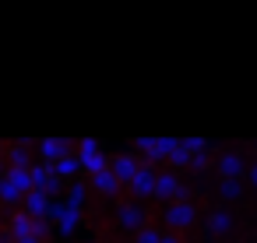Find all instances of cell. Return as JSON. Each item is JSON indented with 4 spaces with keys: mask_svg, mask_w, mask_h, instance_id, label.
<instances>
[{
    "mask_svg": "<svg viewBox=\"0 0 257 243\" xmlns=\"http://www.w3.org/2000/svg\"><path fill=\"white\" fill-rule=\"evenodd\" d=\"M229 229H232V215H229L225 208H218V211H211V215H208V232L222 236V232H229Z\"/></svg>",
    "mask_w": 257,
    "mask_h": 243,
    "instance_id": "ac0fdd59",
    "label": "cell"
},
{
    "mask_svg": "<svg viewBox=\"0 0 257 243\" xmlns=\"http://www.w3.org/2000/svg\"><path fill=\"white\" fill-rule=\"evenodd\" d=\"M50 169H53V176H57L60 183H64V180H74V176H81V162H78V155H74V152H71V155H64V159H57Z\"/></svg>",
    "mask_w": 257,
    "mask_h": 243,
    "instance_id": "7c38bea8",
    "label": "cell"
},
{
    "mask_svg": "<svg viewBox=\"0 0 257 243\" xmlns=\"http://www.w3.org/2000/svg\"><path fill=\"white\" fill-rule=\"evenodd\" d=\"M246 180H250V187H257V166H250V169H246Z\"/></svg>",
    "mask_w": 257,
    "mask_h": 243,
    "instance_id": "4316f807",
    "label": "cell"
},
{
    "mask_svg": "<svg viewBox=\"0 0 257 243\" xmlns=\"http://www.w3.org/2000/svg\"><path fill=\"white\" fill-rule=\"evenodd\" d=\"M15 243H39L36 236H25V239H15Z\"/></svg>",
    "mask_w": 257,
    "mask_h": 243,
    "instance_id": "83f0119b",
    "label": "cell"
},
{
    "mask_svg": "<svg viewBox=\"0 0 257 243\" xmlns=\"http://www.w3.org/2000/svg\"><path fill=\"white\" fill-rule=\"evenodd\" d=\"M134 145L145 152V159H148V166H152V162H159V159H169V152L176 148V138H138Z\"/></svg>",
    "mask_w": 257,
    "mask_h": 243,
    "instance_id": "5b68a950",
    "label": "cell"
},
{
    "mask_svg": "<svg viewBox=\"0 0 257 243\" xmlns=\"http://www.w3.org/2000/svg\"><path fill=\"white\" fill-rule=\"evenodd\" d=\"M152 197H159V201H166V204H173V201H187V187L180 183V173H173V169L155 173Z\"/></svg>",
    "mask_w": 257,
    "mask_h": 243,
    "instance_id": "7a4b0ae2",
    "label": "cell"
},
{
    "mask_svg": "<svg viewBox=\"0 0 257 243\" xmlns=\"http://www.w3.org/2000/svg\"><path fill=\"white\" fill-rule=\"evenodd\" d=\"M138 166H141V162H138L134 155H113L106 169H109V173L116 176V183L123 187V183H131V180H134V173H138Z\"/></svg>",
    "mask_w": 257,
    "mask_h": 243,
    "instance_id": "ba28073f",
    "label": "cell"
},
{
    "mask_svg": "<svg viewBox=\"0 0 257 243\" xmlns=\"http://www.w3.org/2000/svg\"><path fill=\"white\" fill-rule=\"evenodd\" d=\"M159 243H180V236H176V232H162Z\"/></svg>",
    "mask_w": 257,
    "mask_h": 243,
    "instance_id": "484cf974",
    "label": "cell"
},
{
    "mask_svg": "<svg viewBox=\"0 0 257 243\" xmlns=\"http://www.w3.org/2000/svg\"><path fill=\"white\" fill-rule=\"evenodd\" d=\"M88 183L99 190V194H116L120 190V183H116V176L109 173V169H102V173H95V176H88Z\"/></svg>",
    "mask_w": 257,
    "mask_h": 243,
    "instance_id": "e0dca14e",
    "label": "cell"
},
{
    "mask_svg": "<svg viewBox=\"0 0 257 243\" xmlns=\"http://www.w3.org/2000/svg\"><path fill=\"white\" fill-rule=\"evenodd\" d=\"M0 232H4V222H0Z\"/></svg>",
    "mask_w": 257,
    "mask_h": 243,
    "instance_id": "4dcf8cb0",
    "label": "cell"
},
{
    "mask_svg": "<svg viewBox=\"0 0 257 243\" xmlns=\"http://www.w3.org/2000/svg\"><path fill=\"white\" fill-rule=\"evenodd\" d=\"M25 201V194L8 180V176H0V204H4V208H18Z\"/></svg>",
    "mask_w": 257,
    "mask_h": 243,
    "instance_id": "5bb4252c",
    "label": "cell"
},
{
    "mask_svg": "<svg viewBox=\"0 0 257 243\" xmlns=\"http://www.w3.org/2000/svg\"><path fill=\"white\" fill-rule=\"evenodd\" d=\"M0 243H11V239H8V236H4V232H0Z\"/></svg>",
    "mask_w": 257,
    "mask_h": 243,
    "instance_id": "f1b7e54d",
    "label": "cell"
},
{
    "mask_svg": "<svg viewBox=\"0 0 257 243\" xmlns=\"http://www.w3.org/2000/svg\"><path fill=\"white\" fill-rule=\"evenodd\" d=\"M29 176H32V187L39 190V187H43V183L53 176V169H50L46 162H36V166H29Z\"/></svg>",
    "mask_w": 257,
    "mask_h": 243,
    "instance_id": "ffe728a7",
    "label": "cell"
},
{
    "mask_svg": "<svg viewBox=\"0 0 257 243\" xmlns=\"http://www.w3.org/2000/svg\"><path fill=\"white\" fill-rule=\"evenodd\" d=\"M218 173H222V180H243L246 176V166H243V159L236 152H225L218 159Z\"/></svg>",
    "mask_w": 257,
    "mask_h": 243,
    "instance_id": "8fae6325",
    "label": "cell"
},
{
    "mask_svg": "<svg viewBox=\"0 0 257 243\" xmlns=\"http://www.w3.org/2000/svg\"><path fill=\"white\" fill-rule=\"evenodd\" d=\"M74 155H78V162H81V173H85V176H95V173H102V169L109 166V159H106V155H102V148H99V141H92V138L78 141V145H74Z\"/></svg>",
    "mask_w": 257,
    "mask_h": 243,
    "instance_id": "6da1fadb",
    "label": "cell"
},
{
    "mask_svg": "<svg viewBox=\"0 0 257 243\" xmlns=\"http://www.w3.org/2000/svg\"><path fill=\"white\" fill-rule=\"evenodd\" d=\"M194 222H197V208L190 201H173L166 208V225L169 229H190Z\"/></svg>",
    "mask_w": 257,
    "mask_h": 243,
    "instance_id": "277c9868",
    "label": "cell"
},
{
    "mask_svg": "<svg viewBox=\"0 0 257 243\" xmlns=\"http://www.w3.org/2000/svg\"><path fill=\"white\" fill-rule=\"evenodd\" d=\"M4 176H8V180H11V183H15L22 194L36 190V187H32V176H29V169H4Z\"/></svg>",
    "mask_w": 257,
    "mask_h": 243,
    "instance_id": "d6986e66",
    "label": "cell"
},
{
    "mask_svg": "<svg viewBox=\"0 0 257 243\" xmlns=\"http://www.w3.org/2000/svg\"><path fill=\"white\" fill-rule=\"evenodd\" d=\"M190 166H194V169H208V166H211L208 152H197V155H190Z\"/></svg>",
    "mask_w": 257,
    "mask_h": 243,
    "instance_id": "d4e9b609",
    "label": "cell"
},
{
    "mask_svg": "<svg viewBox=\"0 0 257 243\" xmlns=\"http://www.w3.org/2000/svg\"><path fill=\"white\" fill-rule=\"evenodd\" d=\"M0 176H4V162H0Z\"/></svg>",
    "mask_w": 257,
    "mask_h": 243,
    "instance_id": "f546056e",
    "label": "cell"
},
{
    "mask_svg": "<svg viewBox=\"0 0 257 243\" xmlns=\"http://www.w3.org/2000/svg\"><path fill=\"white\" fill-rule=\"evenodd\" d=\"M22 204H25L22 211H25L29 218H46V215H50V204H53V201H50V197H46L43 190H29Z\"/></svg>",
    "mask_w": 257,
    "mask_h": 243,
    "instance_id": "30bf717a",
    "label": "cell"
},
{
    "mask_svg": "<svg viewBox=\"0 0 257 243\" xmlns=\"http://www.w3.org/2000/svg\"><path fill=\"white\" fill-rule=\"evenodd\" d=\"M218 194H222V201H239V194H243V180H222Z\"/></svg>",
    "mask_w": 257,
    "mask_h": 243,
    "instance_id": "44dd1931",
    "label": "cell"
},
{
    "mask_svg": "<svg viewBox=\"0 0 257 243\" xmlns=\"http://www.w3.org/2000/svg\"><path fill=\"white\" fill-rule=\"evenodd\" d=\"M127 187L134 190V197H138V201L152 197V187H155V169H152L148 162H141V166H138V173H134V180H131Z\"/></svg>",
    "mask_w": 257,
    "mask_h": 243,
    "instance_id": "9c48e42d",
    "label": "cell"
},
{
    "mask_svg": "<svg viewBox=\"0 0 257 243\" xmlns=\"http://www.w3.org/2000/svg\"><path fill=\"white\" fill-rule=\"evenodd\" d=\"M159 236H162L159 229H148V225H145L141 232H134V243H159Z\"/></svg>",
    "mask_w": 257,
    "mask_h": 243,
    "instance_id": "cb8c5ba5",
    "label": "cell"
},
{
    "mask_svg": "<svg viewBox=\"0 0 257 243\" xmlns=\"http://www.w3.org/2000/svg\"><path fill=\"white\" fill-rule=\"evenodd\" d=\"M85 197H88V183H85V180H71V183H67V197H64V204H71V208L81 211Z\"/></svg>",
    "mask_w": 257,
    "mask_h": 243,
    "instance_id": "2e32d148",
    "label": "cell"
},
{
    "mask_svg": "<svg viewBox=\"0 0 257 243\" xmlns=\"http://www.w3.org/2000/svg\"><path fill=\"white\" fill-rule=\"evenodd\" d=\"M169 162H173V166H180V169H183V166H190V155L183 152V145H180V138H176V148L169 152Z\"/></svg>",
    "mask_w": 257,
    "mask_h": 243,
    "instance_id": "603a6c76",
    "label": "cell"
},
{
    "mask_svg": "<svg viewBox=\"0 0 257 243\" xmlns=\"http://www.w3.org/2000/svg\"><path fill=\"white\" fill-rule=\"evenodd\" d=\"M46 222H57V232H60V236H71V232L78 229V222H81V211L71 208V204H64V201H53Z\"/></svg>",
    "mask_w": 257,
    "mask_h": 243,
    "instance_id": "3957f363",
    "label": "cell"
},
{
    "mask_svg": "<svg viewBox=\"0 0 257 243\" xmlns=\"http://www.w3.org/2000/svg\"><path fill=\"white\" fill-rule=\"evenodd\" d=\"M71 152H74V141H67V138H43L39 141V155H43L46 166H53L57 159L71 155Z\"/></svg>",
    "mask_w": 257,
    "mask_h": 243,
    "instance_id": "8992f818",
    "label": "cell"
},
{
    "mask_svg": "<svg viewBox=\"0 0 257 243\" xmlns=\"http://www.w3.org/2000/svg\"><path fill=\"white\" fill-rule=\"evenodd\" d=\"M4 236H8L11 243L32 236V218H29L25 211H11V222H8V232H4Z\"/></svg>",
    "mask_w": 257,
    "mask_h": 243,
    "instance_id": "4fadbf2b",
    "label": "cell"
},
{
    "mask_svg": "<svg viewBox=\"0 0 257 243\" xmlns=\"http://www.w3.org/2000/svg\"><path fill=\"white\" fill-rule=\"evenodd\" d=\"M180 145H183V152H187V155L208 152V141H204V138H180Z\"/></svg>",
    "mask_w": 257,
    "mask_h": 243,
    "instance_id": "7402d4cb",
    "label": "cell"
},
{
    "mask_svg": "<svg viewBox=\"0 0 257 243\" xmlns=\"http://www.w3.org/2000/svg\"><path fill=\"white\" fill-rule=\"evenodd\" d=\"M8 169H29L32 166V152H29V145H11L8 148Z\"/></svg>",
    "mask_w": 257,
    "mask_h": 243,
    "instance_id": "9a60e30c",
    "label": "cell"
},
{
    "mask_svg": "<svg viewBox=\"0 0 257 243\" xmlns=\"http://www.w3.org/2000/svg\"><path fill=\"white\" fill-rule=\"evenodd\" d=\"M116 222H120L127 232H141V229H145V204H138V201H127V204H120V211H116Z\"/></svg>",
    "mask_w": 257,
    "mask_h": 243,
    "instance_id": "52a82bcc",
    "label": "cell"
}]
</instances>
